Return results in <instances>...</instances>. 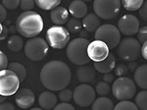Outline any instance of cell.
<instances>
[{"label":"cell","mask_w":147,"mask_h":110,"mask_svg":"<svg viewBox=\"0 0 147 110\" xmlns=\"http://www.w3.org/2000/svg\"><path fill=\"white\" fill-rule=\"evenodd\" d=\"M7 68L13 71L20 78L21 82H24L27 77V70L26 68L22 63L18 62H13L9 64Z\"/></svg>","instance_id":"obj_24"},{"label":"cell","mask_w":147,"mask_h":110,"mask_svg":"<svg viewBox=\"0 0 147 110\" xmlns=\"http://www.w3.org/2000/svg\"><path fill=\"white\" fill-rule=\"evenodd\" d=\"M30 110H44V109H42V108H38V107H35V108L30 109Z\"/></svg>","instance_id":"obj_47"},{"label":"cell","mask_w":147,"mask_h":110,"mask_svg":"<svg viewBox=\"0 0 147 110\" xmlns=\"http://www.w3.org/2000/svg\"><path fill=\"white\" fill-rule=\"evenodd\" d=\"M134 80L140 88L147 90V64L138 67L134 73Z\"/></svg>","instance_id":"obj_21"},{"label":"cell","mask_w":147,"mask_h":110,"mask_svg":"<svg viewBox=\"0 0 147 110\" xmlns=\"http://www.w3.org/2000/svg\"><path fill=\"white\" fill-rule=\"evenodd\" d=\"M69 18V11L64 7L58 6L50 13V19L55 25L62 26L65 24Z\"/></svg>","instance_id":"obj_18"},{"label":"cell","mask_w":147,"mask_h":110,"mask_svg":"<svg viewBox=\"0 0 147 110\" xmlns=\"http://www.w3.org/2000/svg\"><path fill=\"white\" fill-rule=\"evenodd\" d=\"M0 110H16L13 103L10 102H5L2 103L0 105Z\"/></svg>","instance_id":"obj_41"},{"label":"cell","mask_w":147,"mask_h":110,"mask_svg":"<svg viewBox=\"0 0 147 110\" xmlns=\"http://www.w3.org/2000/svg\"><path fill=\"white\" fill-rule=\"evenodd\" d=\"M115 75L119 77H122L125 76L128 73V67L124 64H119L114 68Z\"/></svg>","instance_id":"obj_34"},{"label":"cell","mask_w":147,"mask_h":110,"mask_svg":"<svg viewBox=\"0 0 147 110\" xmlns=\"http://www.w3.org/2000/svg\"><path fill=\"white\" fill-rule=\"evenodd\" d=\"M136 65V63H135V62H134V61L133 62H129V64L128 65V68L130 69L131 71H133V70H135L134 65ZM135 71H136V70H135Z\"/></svg>","instance_id":"obj_46"},{"label":"cell","mask_w":147,"mask_h":110,"mask_svg":"<svg viewBox=\"0 0 147 110\" xmlns=\"http://www.w3.org/2000/svg\"><path fill=\"white\" fill-rule=\"evenodd\" d=\"M77 77L81 83H91L95 79L96 69L88 65H81L77 69Z\"/></svg>","instance_id":"obj_15"},{"label":"cell","mask_w":147,"mask_h":110,"mask_svg":"<svg viewBox=\"0 0 147 110\" xmlns=\"http://www.w3.org/2000/svg\"><path fill=\"white\" fill-rule=\"evenodd\" d=\"M121 0H94V13L103 20H111L120 13Z\"/></svg>","instance_id":"obj_7"},{"label":"cell","mask_w":147,"mask_h":110,"mask_svg":"<svg viewBox=\"0 0 147 110\" xmlns=\"http://www.w3.org/2000/svg\"><path fill=\"white\" fill-rule=\"evenodd\" d=\"M101 20L98 15L95 13H88L82 18V25L84 30L89 32H95L97 29L100 27Z\"/></svg>","instance_id":"obj_20"},{"label":"cell","mask_w":147,"mask_h":110,"mask_svg":"<svg viewBox=\"0 0 147 110\" xmlns=\"http://www.w3.org/2000/svg\"><path fill=\"white\" fill-rule=\"evenodd\" d=\"M141 55L142 57L147 61V41L142 44L141 47Z\"/></svg>","instance_id":"obj_43"},{"label":"cell","mask_w":147,"mask_h":110,"mask_svg":"<svg viewBox=\"0 0 147 110\" xmlns=\"http://www.w3.org/2000/svg\"><path fill=\"white\" fill-rule=\"evenodd\" d=\"M136 82L129 77H119L113 83V94L115 99L120 101L132 99L136 95Z\"/></svg>","instance_id":"obj_4"},{"label":"cell","mask_w":147,"mask_h":110,"mask_svg":"<svg viewBox=\"0 0 147 110\" xmlns=\"http://www.w3.org/2000/svg\"><path fill=\"white\" fill-rule=\"evenodd\" d=\"M139 14L144 20L147 21V1L144 3L142 7L139 10Z\"/></svg>","instance_id":"obj_38"},{"label":"cell","mask_w":147,"mask_h":110,"mask_svg":"<svg viewBox=\"0 0 147 110\" xmlns=\"http://www.w3.org/2000/svg\"><path fill=\"white\" fill-rule=\"evenodd\" d=\"M96 93L100 96L106 97L110 93V87L108 83L105 82H100L96 86Z\"/></svg>","instance_id":"obj_29"},{"label":"cell","mask_w":147,"mask_h":110,"mask_svg":"<svg viewBox=\"0 0 147 110\" xmlns=\"http://www.w3.org/2000/svg\"><path fill=\"white\" fill-rule=\"evenodd\" d=\"M65 27L69 32L71 34H77L81 32L83 25L82 21L76 18H71L69 19V21L65 23Z\"/></svg>","instance_id":"obj_25"},{"label":"cell","mask_w":147,"mask_h":110,"mask_svg":"<svg viewBox=\"0 0 147 110\" xmlns=\"http://www.w3.org/2000/svg\"><path fill=\"white\" fill-rule=\"evenodd\" d=\"M137 39L140 44H144L147 41V26H144L139 29L137 35Z\"/></svg>","instance_id":"obj_35"},{"label":"cell","mask_w":147,"mask_h":110,"mask_svg":"<svg viewBox=\"0 0 147 110\" xmlns=\"http://www.w3.org/2000/svg\"><path fill=\"white\" fill-rule=\"evenodd\" d=\"M89 37V32L88 31H86L85 30H81V32H80V38H87Z\"/></svg>","instance_id":"obj_44"},{"label":"cell","mask_w":147,"mask_h":110,"mask_svg":"<svg viewBox=\"0 0 147 110\" xmlns=\"http://www.w3.org/2000/svg\"><path fill=\"white\" fill-rule=\"evenodd\" d=\"M90 42L88 39L77 38L69 42L65 54L69 61L76 65H85L89 63L88 47Z\"/></svg>","instance_id":"obj_3"},{"label":"cell","mask_w":147,"mask_h":110,"mask_svg":"<svg viewBox=\"0 0 147 110\" xmlns=\"http://www.w3.org/2000/svg\"><path fill=\"white\" fill-rule=\"evenodd\" d=\"M38 103L40 108L50 110L57 106V98L52 91H44L39 95Z\"/></svg>","instance_id":"obj_16"},{"label":"cell","mask_w":147,"mask_h":110,"mask_svg":"<svg viewBox=\"0 0 147 110\" xmlns=\"http://www.w3.org/2000/svg\"><path fill=\"white\" fill-rule=\"evenodd\" d=\"M62 0H35L39 8L44 10H52L58 7Z\"/></svg>","instance_id":"obj_26"},{"label":"cell","mask_w":147,"mask_h":110,"mask_svg":"<svg viewBox=\"0 0 147 110\" xmlns=\"http://www.w3.org/2000/svg\"><path fill=\"white\" fill-rule=\"evenodd\" d=\"M115 55L112 53H110L108 57L102 62H94V67L96 71L99 73L105 74V73H110L115 68Z\"/></svg>","instance_id":"obj_19"},{"label":"cell","mask_w":147,"mask_h":110,"mask_svg":"<svg viewBox=\"0 0 147 110\" xmlns=\"http://www.w3.org/2000/svg\"><path fill=\"white\" fill-rule=\"evenodd\" d=\"M114 103L107 97L101 96L93 103L91 110H113Z\"/></svg>","instance_id":"obj_22"},{"label":"cell","mask_w":147,"mask_h":110,"mask_svg":"<svg viewBox=\"0 0 147 110\" xmlns=\"http://www.w3.org/2000/svg\"><path fill=\"white\" fill-rule=\"evenodd\" d=\"M7 9L5 8L3 5L1 4V5H0V21H1V23L5 21L6 18H7Z\"/></svg>","instance_id":"obj_40"},{"label":"cell","mask_w":147,"mask_h":110,"mask_svg":"<svg viewBox=\"0 0 147 110\" xmlns=\"http://www.w3.org/2000/svg\"><path fill=\"white\" fill-rule=\"evenodd\" d=\"M25 44H24L22 38L16 35L10 36L7 42V46L13 52H18L22 50Z\"/></svg>","instance_id":"obj_23"},{"label":"cell","mask_w":147,"mask_h":110,"mask_svg":"<svg viewBox=\"0 0 147 110\" xmlns=\"http://www.w3.org/2000/svg\"><path fill=\"white\" fill-rule=\"evenodd\" d=\"M82 1H84L85 2H91L92 0H82Z\"/></svg>","instance_id":"obj_48"},{"label":"cell","mask_w":147,"mask_h":110,"mask_svg":"<svg viewBox=\"0 0 147 110\" xmlns=\"http://www.w3.org/2000/svg\"><path fill=\"white\" fill-rule=\"evenodd\" d=\"M110 48L102 40H95L90 42L88 47V55L94 62H102L108 57Z\"/></svg>","instance_id":"obj_13"},{"label":"cell","mask_w":147,"mask_h":110,"mask_svg":"<svg viewBox=\"0 0 147 110\" xmlns=\"http://www.w3.org/2000/svg\"><path fill=\"white\" fill-rule=\"evenodd\" d=\"M1 40H4L7 38L8 37L10 31H9V28H7L5 25H2L1 24Z\"/></svg>","instance_id":"obj_39"},{"label":"cell","mask_w":147,"mask_h":110,"mask_svg":"<svg viewBox=\"0 0 147 110\" xmlns=\"http://www.w3.org/2000/svg\"><path fill=\"white\" fill-rule=\"evenodd\" d=\"M35 5V0H21L20 8L24 11H31Z\"/></svg>","instance_id":"obj_33"},{"label":"cell","mask_w":147,"mask_h":110,"mask_svg":"<svg viewBox=\"0 0 147 110\" xmlns=\"http://www.w3.org/2000/svg\"><path fill=\"white\" fill-rule=\"evenodd\" d=\"M94 38L105 42L110 49H113L121 43V32L117 27L105 23L97 29L94 34Z\"/></svg>","instance_id":"obj_9"},{"label":"cell","mask_w":147,"mask_h":110,"mask_svg":"<svg viewBox=\"0 0 147 110\" xmlns=\"http://www.w3.org/2000/svg\"><path fill=\"white\" fill-rule=\"evenodd\" d=\"M21 0H2V5L7 10H13L20 6Z\"/></svg>","instance_id":"obj_32"},{"label":"cell","mask_w":147,"mask_h":110,"mask_svg":"<svg viewBox=\"0 0 147 110\" xmlns=\"http://www.w3.org/2000/svg\"><path fill=\"white\" fill-rule=\"evenodd\" d=\"M135 103L139 110H147V90L139 92L136 95Z\"/></svg>","instance_id":"obj_28"},{"label":"cell","mask_w":147,"mask_h":110,"mask_svg":"<svg viewBox=\"0 0 147 110\" xmlns=\"http://www.w3.org/2000/svg\"><path fill=\"white\" fill-rule=\"evenodd\" d=\"M20 78L13 71L5 69L0 71V95L10 96L18 92L20 86Z\"/></svg>","instance_id":"obj_10"},{"label":"cell","mask_w":147,"mask_h":110,"mask_svg":"<svg viewBox=\"0 0 147 110\" xmlns=\"http://www.w3.org/2000/svg\"><path fill=\"white\" fill-rule=\"evenodd\" d=\"M102 78H103L104 82H107V83L110 84L112 83L113 82L115 79V77H114V75L111 73H107L103 74V76H102Z\"/></svg>","instance_id":"obj_42"},{"label":"cell","mask_w":147,"mask_h":110,"mask_svg":"<svg viewBox=\"0 0 147 110\" xmlns=\"http://www.w3.org/2000/svg\"><path fill=\"white\" fill-rule=\"evenodd\" d=\"M8 60L5 53L2 51L0 52V69L5 70L8 67Z\"/></svg>","instance_id":"obj_36"},{"label":"cell","mask_w":147,"mask_h":110,"mask_svg":"<svg viewBox=\"0 0 147 110\" xmlns=\"http://www.w3.org/2000/svg\"><path fill=\"white\" fill-rule=\"evenodd\" d=\"M113 110H139L136 103L129 101H123L118 103Z\"/></svg>","instance_id":"obj_30"},{"label":"cell","mask_w":147,"mask_h":110,"mask_svg":"<svg viewBox=\"0 0 147 110\" xmlns=\"http://www.w3.org/2000/svg\"><path fill=\"white\" fill-rule=\"evenodd\" d=\"M58 98L61 102L69 103L73 98V92L69 88H65L60 91L58 94Z\"/></svg>","instance_id":"obj_31"},{"label":"cell","mask_w":147,"mask_h":110,"mask_svg":"<svg viewBox=\"0 0 147 110\" xmlns=\"http://www.w3.org/2000/svg\"><path fill=\"white\" fill-rule=\"evenodd\" d=\"M9 31H10V34H15L16 32H18V30H17L16 26L10 25V27H9Z\"/></svg>","instance_id":"obj_45"},{"label":"cell","mask_w":147,"mask_h":110,"mask_svg":"<svg viewBox=\"0 0 147 110\" xmlns=\"http://www.w3.org/2000/svg\"><path fill=\"white\" fill-rule=\"evenodd\" d=\"M49 44L42 38H30L24 47V54L29 60L39 62L47 57L49 52Z\"/></svg>","instance_id":"obj_5"},{"label":"cell","mask_w":147,"mask_h":110,"mask_svg":"<svg viewBox=\"0 0 147 110\" xmlns=\"http://www.w3.org/2000/svg\"><path fill=\"white\" fill-rule=\"evenodd\" d=\"M88 6L85 2L82 0H74L69 5V11L72 17L76 18H83L88 14Z\"/></svg>","instance_id":"obj_17"},{"label":"cell","mask_w":147,"mask_h":110,"mask_svg":"<svg viewBox=\"0 0 147 110\" xmlns=\"http://www.w3.org/2000/svg\"><path fill=\"white\" fill-rule=\"evenodd\" d=\"M118 46V55L124 61L133 62L141 54V44L138 39L134 38H126L123 39Z\"/></svg>","instance_id":"obj_8"},{"label":"cell","mask_w":147,"mask_h":110,"mask_svg":"<svg viewBox=\"0 0 147 110\" xmlns=\"http://www.w3.org/2000/svg\"><path fill=\"white\" fill-rule=\"evenodd\" d=\"M117 27L121 32L126 36H132L138 33L140 29V22L136 15L126 14L119 18Z\"/></svg>","instance_id":"obj_12"},{"label":"cell","mask_w":147,"mask_h":110,"mask_svg":"<svg viewBox=\"0 0 147 110\" xmlns=\"http://www.w3.org/2000/svg\"><path fill=\"white\" fill-rule=\"evenodd\" d=\"M70 32L66 27L55 25L49 28L46 33V40L52 48L63 49L70 42Z\"/></svg>","instance_id":"obj_6"},{"label":"cell","mask_w":147,"mask_h":110,"mask_svg":"<svg viewBox=\"0 0 147 110\" xmlns=\"http://www.w3.org/2000/svg\"><path fill=\"white\" fill-rule=\"evenodd\" d=\"M121 5L127 11H137L144 3V0H121Z\"/></svg>","instance_id":"obj_27"},{"label":"cell","mask_w":147,"mask_h":110,"mask_svg":"<svg viewBox=\"0 0 147 110\" xmlns=\"http://www.w3.org/2000/svg\"><path fill=\"white\" fill-rule=\"evenodd\" d=\"M74 103L80 107H88L96 100V90L90 85L82 84L78 85L73 93Z\"/></svg>","instance_id":"obj_11"},{"label":"cell","mask_w":147,"mask_h":110,"mask_svg":"<svg viewBox=\"0 0 147 110\" xmlns=\"http://www.w3.org/2000/svg\"><path fill=\"white\" fill-rule=\"evenodd\" d=\"M18 32L26 38H33L44 29V20L35 11H24L18 15L16 22Z\"/></svg>","instance_id":"obj_2"},{"label":"cell","mask_w":147,"mask_h":110,"mask_svg":"<svg viewBox=\"0 0 147 110\" xmlns=\"http://www.w3.org/2000/svg\"><path fill=\"white\" fill-rule=\"evenodd\" d=\"M41 84L50 91H61L66 88L71 79L69 66L60 60H52L43 66L40 73Z\"/></svg>","instance_id":"obj_1"},{"label":"cell","mask_w":147,"mask_h":110,"mask_svg":"<svg viewBox=\"0 0 147 110\" xmlns=\"http://www.w3.org/2000/svg\"><path fill=\"white\" fill-rule=\"evenodd\" d=\"M53 110H76L75 108L69 103H58L57 106L53 109Z\"/></svg>","instance_id":"obj_37"},{"label":"cell","mask_w":147,"mask_h":110,"mask_svg":"<svg viewBox=\"0 0 147 110\" xmlns=\"http://www.w3.org/2000/svg\"><path fill=\"white\" fill-rule=\"evenodd\" d=\"M35 96L32 90L28 88H22L18 90L15 95V101L18 107L27 109L35 103Z\"/></svg>","instance_id":"obj_14"}]
</instances>
